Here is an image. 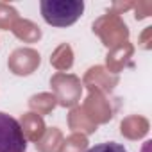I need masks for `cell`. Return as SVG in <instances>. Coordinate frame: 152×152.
I'll return each mask as SVG.
<instances>
[{
    "instance_id": "6da1fadb",
    "label": "cell",
    "mask_w": 152,
    "mask_h": 152,
    "mask_svg": "<svg viewBox=\"0 0 152 152\" xmlns=\"http://www.w3.org/2000/svg\"><path fill=\"white\" fill-rule=\"evenodd\" d=\"M43 20L52 27H70L84 13L83 0H41L39 2Z\"/></svg>"
},
{
    "instance_id": "7a4b0ae2",
    "label": "cell",
    "mask_w": 152,
    "mask_h": 152,
    "mask_svg": "<svg viewBox=\"0 0 152 152\" xmlns=\"http://www.w3.org/2000/svg\"><path fill=\"white\" fill-rule=\"evenodd\" d=\"M27 138L16 118L0 111V152H25Z\"/></svg>"
},
{
    "instance_id": "3957f363",
    "label": "cell",
    "mask_w": 152,
    "mask_h": 152,
    "mask_svg": "<svg viewBox=\"0 0 152 152\" xmlns=\"http://www.w3.org/2000/svg\"><path fill=\"white\" fill-rule=\"evenodd\" d=\"M86 152H129L122 143H116V141H104V143H99L91 148H88Z\"/></svg>"
}]
</instances>
